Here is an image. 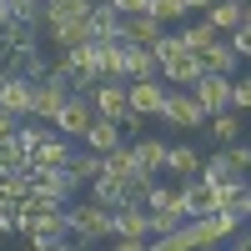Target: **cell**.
Instances as JSON below:
<instances>
[{
	"instance_id": "1",
	"label": "cell",
	"mask_w": 251,
	"mask_h": 251,
	"mask_svg": "<svg viewBox=\"0 0 251 251\" xmlns=\"http://www.w3.org/2000/svg\"><path fill=\"white\" fill-rule=\"evenodd\" d=\"M241 231V221L236 216H226V211H211V216H196V221H186L181 226V241L191 246V251H211L216 241H231Z\"/></svg>"
},
{
	"instance_id": "2",
	"label": "cell",
	"mask_w": 251,
	"mask_h": 251,
	"mask_svg": "<svg viewBox=\"0 0 251 251\" xmlns=\"http://www.w3.org/2000/svg\"><path fill=\"white\" fill-rule=\"evenodd\" d=\"M66 216H71V236H75L80 246H91V241H111V211H106V206H96L91 196H86V201H71Z\"/></svg>"
},
{
	"instance_id": "3",
	"label": "cell",
	"mask_w": 251,
	"mask_h": 251,
	"mask_svg": "<svg viewBox=\"0 0 251 251\" xmlns=\"http://www.w3.org/2000/svg\"><path fill=\"white\" fill-rule=\"evenodd\" d=\"M75 91H71V80L60 75L55 66H50V75L46 80H35V100H30V116L35 121H46V126H55V116L66 111V100H71Z\"/></svg>"
},
{
	"instance_id": "4",
	"label": "cell",
	"mask_w": 251,
	"mask_h": 251,
	"mask_svg": "<svg viewBox=\"0 0 251 251\" xmlns=\"http://www.w3.org/2000/svg\"><path fill=\"white\" fill-rule=\"evenodd\" d=\"M91 111L100 116V121H126L131 116V100H126V80H96L91 86Z\"/></svg>"
},
{
	"instance_id": "5",
	"label": "cell",
	"mask_w": 251,
	"mask_h": 251,
	"mask_svg": "<svg viewBox=\"0 0 251 251\" xmlns=\"http://www.w3.org/2000/svg\"><path fill=\"white\" fill-rule=\"evenodd\" d=\"M161 121H166V126H176V131H201V126H206V111L196 106V96H191V91H176V86H171Z\"/></svg>"
},
{
	"instance_id": "6",
	"label": "cell",
	"mask_w": 251,
	"mask_h": 251,
	"mask_svg": "<svg viewBox=\"0 0 251 251\" xmlns=\"http://www.w3.org/2000/svg\"><path fill=\"white\" fill-rule=\"evenodd\" d=\"M166 96H171V86L166 80H126V100H131V111L146 121V116H161L166 111Z\"/></svg>"
},
{
	"instance_id": "7",
	"label": "cell",
	"mask_w": 251,
	"mask_h": 251,
	"mask_svg": "<svg viewBox=\"0 0 251 251\" xmlns=\"http://www.w3.org/2000/svg\"><path fill=\"white\" fill-rule=\"evenodd\" d=\"M191 96H196V106L206 111V121L221 116V111H231V80H226V75H201L191 86Z\"/></svg>"
},
{
	"instance_id": "8",
	"label": "cell",
	"mask_w": 251,
	"mask_h": 251,
	"mask_svg": "<svg viewBox=\"0 0 251 251\" xmlns=\"http://www.w3.org/2000/svg\"><path fill=\"white\" fill-rule=\"evenodd\" d=\"M146 211H151V216H171V221H191L181 186H166V181H151V191H146Z\"/></svg>"
},
{
	"instance_id": "9",
	"label": "cell",
	"mask_w": 251,
	"mask_h": 251,
	"mask_svg": "<svg viewBox=\"0 0 251 251\" xmlns=\"http://www.w3.org/2000/svg\"><path fill=\"white\" fill-rule=\"evenodd\" d=\"M30 100H35V80L25 75H0V111L5 116H30Z\"/></svg>"
},
{
	"instance_id": "10",
	"label": "cell",
	"mask_w": 251,
	"mask_h": 251,
	"mask_svg": "<svg viewBox=\"0 0 251 251\" xmlns=\"http://www.w3.org/2000/svg\"><path fill=\"white\" fill-rule=\"evenodd\" d=\"M71 156H75V146L60 136V131H50L46 141H40V151L30 156V171H35V176H40V171H66Z\"/></svg>"
},
{
	"instance_id": "11",
	"label": "cell",
	"mask_w": 251,
	"mask_h": 251,
	"mask_svg": "<svg viewBox=\"0 0 251 251\" xmlns=\"http://www.w3.org/2000/svg\"><path fill=\"white\" fill-rule=\"evenodd\" d=\"M121 75L126 80H161V66L151 46H131V40H121Z\"/></svg>"
},
{
	"instance_id": "12",
	"label": "cell",
	"mask_w": 251,
	"mask_h": 251,
	"mask_svg": "<svg viewBox=\"0 0 251 251\" xmlns=\"http://www.w3.org/2000/svg\"><path fill=\"white\" fill-rule=\"evenodd\" d=\"M91 121H96V111H91V96H71V100H66V111L55 116V131L66 136V141H80Z\"/></svg>"
},
{
	"instance_id": "13",
	"label": "cell",
	"mask_w": 251,
	"mask_h": 251,
	"mask_svg": "<svg viewBox=\"0 0 251 251\" xmlns=\"http://www.w3.org/2000/svg\"><path fill=\"white\" fill-rule=\"evenodd\" d=\"M196 60H201V75H226V80H236V60H241V55L231 50V40H221V35H216Z\"/></svg>"
},
{
	"instance_id": "14",
	"label": "cell",
	"mask_w": 251,
	"mask_h": 251,
	"mask_svg": "<svg viewBox=\"0 0 251 251\" xmlns=\"http://www.w3.org/2000/svg\"><path fill=\"white\" fill-rule=\"evenodd\" d=\"M181 196H186V211H191V221H196V216H211V211H221V191H216V186H206L201 176L181 181Z\"/></svg>"
},
{
	"instance_id": "15",
	"label": "cell",
	"mask_w": 251,
	"mask_h": 251,
	"mask_svg": "<svg viewBox=\"0 0 251 251\" xmlns=\"http://www.w3.org/2000/svg\"><path fill=\"white\" fill-rule=\"evenodd\" d=\"M131 151H136V171L141 176H166V151H171V146L166 141H156V136H141V141H131Z\"/></svg>"
},
{
	"instance_id": "16",
	"label": "cell",
	"mask_w": 251,
	"mask_h": 251,
	"mask_svg": "<svg viewBox=\"0 0 251 251\" xmlns=\"http://www.w3.org/2000/svg\"><path fill=\"white\" fill-rule=\"evenodd\" d=\"M111 236L151 241V211H146V206H121V211H111Z\"/></svg>"
},
{
	"instance_id": "17",
	"label": "cell",
	"mask_w": 251,
	"mask_h": 251,
	"mask_svg": "<svg viewBox=\"0 0 251 251\" xmlns=\"http://www.w3.org/2000/svg\"><path fill=\"white\" fill-rule=\"evenodd\" d=\"M201 20H206L216 35H231V30L246 25V5H241V0H211V10H206Z\"/></svg>"
},
{
	"instance_id": "18",
	"label": "cell",
	"mask_w": 251,
	"mask_h": 251,
	"mask_svg": "<svg viewBox=\"0 0 251 251\" xmlns=\"http://www.w3.org/2000/svg\"><path fill=\"white\" fill-rule=\"evenodd\" d=\"M161 75H166V86H176V91H191L196 80H201V60L191 55V50H181V55H171L161 66Z\"/></svg>"
},
{
	"instance_id": "19",
	"label": "cell",
	"mask_w": 251,
	"mask_h": 251,
	"mask_svg": "<svg viewBox=\"0 0 251 251\" xmlns=\"http://www.w3.org/2000/svg\"><path fill=\"white\" fill-rule=\"evenodd\" d=\"M35 191L50 196V201H60V206H71L75 191H80V181H75L71 171H40V176H35Z\"/></svg>"
},
{
	"instance_id": "20",
	"label": "cell",
	"mask_w": 251,
	"mask_h": 251,
	"mask_svg": "<svg viewBox=\"0 0 251 251\" xmlns=\"http://www.w3.org/2000/svg\"><path fill=\"white\" fill-rule=\"evenodd\" d=\"M161 35H166L161 20H151V15H121V40H131V46H156Z\"/></svg>"
},
{
	"instance_id": "21",
	"label": "cell",
	"mask_w": 251,
	"mask_h": 251,
	"mask_svg": "<svg viewBox=\"0 0 251 251\" xmlns=\"http://www.w3.org/2000/svg\"><path fill=\"white\" fill-rule=\"evenodd\" d=\"M80 141H86V151H96V156H106V151H116V146H126L121 126H116V121H100V116L86 126V136H80Z\"/></svg>"
},
{
	"instance_id": "22",
	"label": "cell",
	"mask_w": 251,
	"mask_h": 251,
	"mask_svg": "<svg viewBox=\"0 0 251 251\" xmlns=\"http://www.w3.org/2000/svg\"><path fill=\"white\" fill-rule=\"evenodd\" d=\"M91 40H121V10L111 0L91 5Z\"/></svg>"
},
{
	"instance_id": "23",
	"label": "cell",
	"mask_w": 251,
	"mask_h": 251,
	"mask_svg": "<svg viewBox=\"0 0 251 251\" xmlns=\"http://www.w3.org/2000/svg\"><path fill=\"white\" fill-rule=\"evenodd\" d=\"M201 166H206V156H201V151H191V146H171V151H166V171L181 176V181L201 176Z\"/></svg>"
},
{
	"instance_id": "24",
	"label": "cell",
	"mask_w": 251,
	"mask_h": 251,
	"mask_svg": "<svg viewBox=\"0 0 251 251\" xmlns=\"http://www.w3.org/2000/svg\"><path fill=\"white\" fill-rule=\"evenodd\" d=\"M100 161H106V176H116V181H151V176L136 171V151L131 146H116V151H106Z\"/></svg>"
},
{
	"instance_id": "25",
	"label": "cell",
	"mask_w": 251,
	"mask_h": 251,
	"mask_svg": "<svg viewBox=\"0 0 251 251\" xmlns=\"http://www.w3.org/2000/svg\"><path fill=\"white\" fill-rule=\"evenodd\" d=\"M221 211H226V216H236V221H246V216H251V181L226 186V191H221Z\"/></svg>"
},
{
	"instance_id": "26",
	"label": "cell",
	"mask_w": 251,
	"mask_h": 251,
	"mask_svg": "<svg viewBox=\"0 0 251 251\" xmlns=\"http://www.w3.org/2000/svg\"><path fill=\"white\" fill-rule=\"evenodd\" d=\"M30 191H35V171H30V166H20V171H5V176H0V196L25 201Z\"/></svg>"
},
{
	"instance_id": "27",
	"label": "cell",
	"mask_w": 251,
	"mask_h": 251,
	"mask_svg": "<svg viewBox=\"0 0 251 251\" xmlns=\"http://www.w3.org/2000/svg\"><path fill=\"white\" fill-rule=\"evenodd\" d=\"M66 171H71V176H75L80 186H91L96 176H106V161H100L96 151H75V156H71V166H66Z\"/></svg>"
},
{
	"instance_id": "28",
	"label": "cell",
	"mask_w": 251,
	"mask_h": 251,
	"mask_svg": "<svg viewBox=\"0 0 251 251\" xmlns=\"http://www.w3.org/2000/svg\"><path fill=\"white\" fill-rule=\"evenodd\" d=\"M46 136H50L46 121H25V126L15 131V146H20V156H25V166H30V156L40 151V141H46Z\"/></svg>"
},
{
	"instance_id": "29",
	"label": "cell",
	"mask_w": 251,
	"mask_h": 251,
	"mask_svg": "<svg viewBox=\"0 0 251 251\" xmlns=\"http://www.w3.org/2000/svg\"><path fill=\"white\" fill-rule=\"evenodd\" d=\"M216 156H221V166H226L236 181H246V176H251V146H241V141H236V146H221Z\"/></svg>"
},
{
	"instance_id": "30",
	"label": "cell",
	"mask_w": 251,
	"mask_h": 251,
	"mask_svg": "<svg viewBox=\"0 0 251 251\" xmlns=\"http://www.w3.org/2000/svg\"><path fill=\"white\" fill-rule=\"evenodd\" d=\"M206 126H211V136H216L221 146H236V136H241V116H236V111H221V116H211Z\"/></svg>"
},
{
	"instance_id": "31",
	"label": "cell",
	"mask_w": 251,
	"mask_h": 251,
	"mask_svg": "<svg viewBox=\"0 0 251 251\" xmlns=\"http://www.w3.org/2000/svg\"><path fill=\"white\" fill-rule=\"evenodd\" d=\"M181 40H186V50H191V55H201V50H206V46L216 40V30L206 25V20H191V25L181 30Z\"/></svg>"
},
{
	"instance_id": "32",
	"label": "cell",
	"mask_w": 251,
	"mask_h": 251,
	"mask_svg": "<svg viewBox=\"0 0 251 251\" xmlns=\"http://www.w3.org/2000/svg\"><path fill=\"white\" fill-rule=\"evenodd\" d=\"M151 20H161V25H171V20H181V15H191L186 10V0H151V10H146Z\"/></svg>"
},
{
	"instance_id": "33",
	"label": "cell",
	"mask_w": 251,
	"mask_h": 251,
	"mask_svg": "<svg viewBox=\"0 0 251 251\" xmlns=\"http://www.w3.org/2000/svg\"><path fill=\"white\" fill-rule=\"evenodd\" d=\"M186 50V40H181V30H166L161 40H156V46H151V55H156V66H166V60H171V55H181Z\"/></svg>"
},
{
	"instance_id": "34",
	"label": "cell",
	"mask_w": 251,
	"mask_h": 251,
	"mask_svg": "<svg viewBox=\"0 0 251 251\" xmlns=\"http://www.w3.org/2000/svg\"><path fill=\"white\" fill-rule=\"evenodd\" d=\"M231 111H236V116L251 111V75H236V80H231Z\"/></svg>"
},
{
	"instance_id": "35",
	"label": "cell",
	"mask_w": 251,
	"mask_h": 251,
	"mask_svg": "<svg viewBox=\"0 0 251 251\" xmlns=\"http://www.w3.org/2000/svg\"><path fill=\"white\" fill-rule=\"evenodd\" d=\"M10 231H20V201L0 196V236H10Z\"/></svg>"
},
{
	"instance_id": "36",
	"label": "cell",
	"mask_w": 251,
	"mask_h": 251,
	"mask_svg": "<svg viewBox=\"0 0 251 251\" xmlns=\"http://www.w3.org/2000/svg\"><path fill=\"white\" fill-rule=\"evenodd\" d=\"M30 251H86V246H80L75 236H60V241H35Z\"/></svg>"
},
{
	"instance_id": "37",
	"label": "cell",
	"mask_w": 251,
	"mask_h": 251,
	"mask_svg": "<svg viewBox=\"0 0 251 251\" xmlns=\"http://www.w3.org/2000/svg\"><path fill=\"white\" fill-rule=\"evenodd\" d=\"M151 241H141V236H111V246L106 251H146Z\"/></svg>"
},
{
	"instance_id": "38",
	"label": "cell",
	"mask_w": 251,
	"mask_h": 251,
	"mask_svg": "<svg viewBox=\"0 0 251 251\" xmlns=\"http://www.w3.org/2000/svg\"><path fill=\"white\" fill-rule=\"evenodd\" d=\"M111 5H116L121 15H146V10H151V0H111Z\"/></svg>"
},
{
	"instance_id": "39",
	"label": "cell",
	"mask_w": 251,
	"mask_h": 251,
	"mask_svg": "<svg viewBox=\"0 0 251 251\" xmlns=\"http://www.w3.org/2000/svg\"><path fill=\"white\" fill-rule=\"evenodd\" d=\"M15 131H20V121L0 111V146H5V141H15Z\"/></svg>"
},
{
	"instance_id": "40",
	"label": "cell",
	"mask_w": 251,
	"mask_h": 251,
	"mask_svg": "<svg viewBox=\"0 0 251 251\" xmlns=\"http://www.w3.org/2000/svg\"><path fill=\"white\" fill-rule=\"evenodd\" d=\"M231 251H251V231H236L231 236Z\"/></svg>"
},
{
	"instance_id": "41",
	"label": "cell",
	"mask_w": 251,
	"mask_h": 251,
	"mask_svg": "<svg viewBox=\"0 0 251 251\" xmlns=\"http://www.w3.org/2000/svg\"><path fill=\"white\" fill-rule=\"evenodd\" d=\"M10 20H15V10H10V0H0V30H5Z\"/></svg>"
},
{
	"instance_id": "42",
	"label": "cell",
	"mask_w": 251,
	"mask_h": 251,
	"mask_svg": "<svg viewBox=\"0 0 251 251\" xmlns=\"http://www.w3.org/2000/svg\"><path fill=\"white\" fill-rule=\"evenodd\" d=\"M0 75H5V50H0Z\"/></svg>"
},
{
	"instance_id": "43",
	"label": "cell",
	"mask_w": 251,
	"mask_h": 251,
	"mask_svg": "<svg viewBox=\"0 0 251 251\" xmlns=\"http://www.w3.org/2000/svg\"><path fill=\"white\" fill-rule=\"evenodd\" d=\"M246 30H251V5H246Z\"/></svg>"
},
{
	"instance_id": "44",
	"label": "cell",
	"mask_w": 251,
	"mask_h": 251,
	"mask_svg": "<svg viewBox=\"0 0 251 251\" xmlns=\"http://www.w3.org/2000/svg\"><path fill=\"white\" fill-rule=\"evenodd\" d=\"M91 5H100V0H91Z\"/></svg>"
},
{
	"instance_id": "45",
	"label": "cell",
	"mask_w": 251,
	"mask_h": 251,
	"mask_svg": "<svg viewBox=\"0 0 251 251\" xmlns=\"http://www.w3.org/2000/svg\"><path fill=\"white\" fill-rule=\"evenodd\" d=\"M241 5H251V0H241Z\"/></svg>"
},
{
	"instance_id": "46",
	"label": "cell",
	"mask_w": 251,
	"mask_h": 251,
	"mask_svg": "<svg viewBox=\"0 0 251 251\" xmlns=\"http://www.w3.org/2000/svg\"><path fill=\"white\" fill-rule=\"evenodd\" d=\"M0 241H5V236H0Z\"/></svg>"
}]
</instances>
